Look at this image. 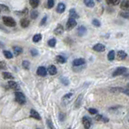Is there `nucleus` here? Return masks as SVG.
<instances>
[{"mask_svg":"<svg viewBox=\"0 0 129 129\" xmlns=\"http://www.w3.org/2000/svg\"><path fill=\"white\" fill-rule=\"evenodd\" d=\"M3 22L6 26H8V27H16V23L15 21L13 18L9 17V16H3Z\"/></svg>","mask_w":129,"mask_h":129,"instance_id":"f257e3e1","label":"nucleus"},{"mask_svg":"<svg viewBox=\"0 0 129 129\" xmlns=\"http://www.w3.org/2000/svg\"><path fill=\"white\" fill-rule=\"evenodd\" d=\"M16 96V101L20 104H24L26 102V98L25 95L21 92H16L15 93Z\"/></svg>","mask_w":129,"mask_h":129,"instance_id":"f03ea898","label":"nucleus"},{"mask_svg":"<svg viewBox=\"0 0 129 129\" xmlns=\"http://www.w3.org/2000/svg\"><path fill=\"white\" fill-rule=\"evenodd\" d=\"M76 25H77V22H76L75 19L70 18L66 23V30L67 31H70V30L76 27Z\"/></svg>","mask_w":129,"mask_h":129,"instance_id":"7ed1b4c3","label":"nucleus"},{"mask_svg":"<svg viewBox=\"0 0 129 129\" xmlns=\"http://www.w3.org/2000/svg\"><path fill=\"white\" fill-rule=\"evenodd\" d=\"M126 72H127V69L125 67H119L113 72L112 76H113V77H117V76L124 74Z\"/></svg>","mask_w":129,"mask_h":129,"instance_id":"20e7f679","label":"nucleus"},{"mask_svg":"<svg viewBox=\"0 0 129 129\" xmlns=\"http://www.w3.org/2000/svg\"><path fill=\"white\" fill-rule=\"evenodd\" d=\"M82 123L84 125L85 129H90V126H91V119L88 117H83L82 118Z\"/></svg>","mask_w":129,"mask_h":129,"instance_id":"39448f33","label":"nucleus"},{"mask_svg":"<svg viewBox=\"0 0 129 129\" xmlns=\"http://www.w3.org/2000/svg\"><path fill=\"white\" fill-rule=\"evenodd\" d=\"M37 75L40 76V77H45L47 75V70L46 68L44 66H40L36 70Z\"/></svg>","mask_w":129,"mask_h":129,"instance_id":"423d86ee","label":"nucleus"},{"mask_svg":"<svg viewBox=\"0 0 129 129\" xmlns=\"http://www.w3.org/2000/svg\"><path fill=\"white\" fill-rule=\"evenodd\" d=\"M93 49L96 52H104L105 51L106 47L102 44H97L94 45V46H93Z\"/></svg>","mask_w":129,"mask_h":129,"instance_id":"0eeeda50","label":"nucleus"},{"mask_svg":"<svg viewBox=\"0 0 129 129\" xmlns=\"http://www.w3.org/2000/svg\"><path fill=\"white\" fill-rule=\"evenodd\" d=\"M86 63V60L83 59V58H78V59H75L74 61H73V66H80Z\"/></svg>","mask_w":129,"mask_h":129,"instance_id":"6e6552de","label":"nucleus"},{"mask_svg":"<svg viewBox=\"0 0 129 129\" xmlns=\"http://www.w3.org/2000/svg\"><path fill=\"white\" fill-rule=\"evenodd\" d=\"M120 8L123 11H129V0H123L121 2Z\"/></svg>","mask_w":129,"mask_h":129,"instance_id":"1a4fd4ad","label":"nucleus"},{"mask_svg":"<svg viewBox=\"0 0 129 129\" xmlns=\"http://www.w3.org/2000/svg\"><path fill=\"white\" fill-rule=\"evenodd\" d=\"M127 56V53L124 51L120 50V51H118V52H117L116 57H117V59H118L119 60H123L124 59H126Z\"/></svg>","mask_w":129,"mask_h":129,"instance_id":"9d476101","label":"nucleus"},{"mask_svg":"<svg viewBox=\"0 0 129 129\" xmlns=\"http://www.w3.org/2000/svg\"><path fill=\"white\" fill-rule=\"evenodd\" d=\"M66 5H64V3H58L57 7H56V12L61 14L64 12V11H66Z\"/></svg>","mask_w":129,"mask_h":129,"instance_id":"9b49d317","label":"nucleus"},{"mask_svg":"<svg viewBox=\"0 0 129 129\" xmlns=\"http://www.w3.org/2000/svg\"><path fill=\"white\" fill-rule=\"evenodd\" d=\"M87 32V29L85 26H80L78 28V35L79 36H83L84 35H86V33Z\"/></svg>","mask_w":129,"mask_h":129,"instance_id":"f8f14e48","label":"nucleus"},{"mask_svg":"<svg viewBox=\"0 0 129 129\" xmlns=\"http://www.w3.org/2000/svg\"><path fill=\"white\" fill-rule=\"evenodd\" d=\"M82 98H83V95L82 94H79L78 98L76 99L75 101V105H74V107L76 109H78L79 107H81V105H82Z\"/></svg>","mask_w":129,"mask_h":129,"instance_id":"ddd939ff","label":"nucleus"},{"mask_svg":"<svg viewBox=\"0 0 129 129\" xmlns=\"http://www.w3.org/2000/svg\"><path fill=\"white\" fill-rule=\"evenodd\" d=\"M64 32V28H63V26L58 24L57 27H56L54 29V34L56 36H59V35H61V34Z\"/></svg>","mask_w":129,"mask_h":129,"instance_id":"4468645a","label":"nucleus"},{"mask_svg":"<svg viewBox=\"0 0 129 129\" xmlns=\"http://www.w3.org/2000/svg\"><path fill=\"white\" fill-rule=\"evenodd\" d=\"M20 26L22 28H28L29 24H30V21L28 20V19H26V18H24V19H21L20 20Z\"/></svg>","mask_w":129,"mask_h":129,"instance_id":"2eb2a0df","label":"nucleus"},{"mask_svg":"<svg viewBox=\"0 0 129 129\" xmlns=\"http://www.w3.org/2000/svg\"><path fill=\"white\" fill-rule=\"evenodd\" d=\"M7 86H8V87H9L10 89H12L14 90H16L19 89V85L17 84L16 82H14V81L8 82V83H7Z\"/></svg>","mask_w":129,"mask_h":129,"instance_id":"dca6fc26","label":"nucleus"},{"mask_svg":"<svg viewBox=\"0 0 129 129\" xmlns=\"http://www.w3.org/2000/svg\"><path fill=\"white\" fill-rule=\"evenodd\" d=\"M30 115H31L32 118L34 119H36L37 120H40L41 118H40V116L39 115V113H38L36 111H35L34 109H32L31 110V111H30Z\"/></svg>","mask_w":129,"mask_h":129,"instance_id":"f3484780","label":"nucleus"},{"mask_svg":"<svg viewBox=\"0 0 129 129\" xmlns=\"http://www.w3.org/2000/svg\"><path fill=\"white\" fill-rule=\"evenodd\" d=\"M48 72L50 75H55V74H56V73H57V70H56V67L55 66L52 64V66L48 67Z\"/></svg>","mask_w":129,"mask_h":129,"instance_id":"a211bd4d","label":"nucleus"},{"mask_svg":"<svg viewBox=\"0 0 129 129\" xmlns=\"http://www.w3.org/2000/svg\"><path fill=\"white\" fill-rule=\"evenodd\" d=\"M70 18H73V19H78L79 18L78 14L77 13V11H76L75 9L72 8L70 10Z\"/></svg>","mask_w":129,"mask_h":129,"instance_id":"6ab92c4d","label":"nucleus"},{"mask_svg":"<svg viewBox=\"0 0 129 129\" xmlns=\"http://www.w3.org/2000/svg\"><path fill=\"white\" fill-rule=\"evenodd\" d=\"M123 88L122 87H113V88L110 89V91L111 93H115V94H118V93H123Z\"/></svg>","mask_w":129,"mask_h":129,"instance_id":"aec40b11","label":"nucleus"},{"mask_svg":"<svg viewBox=\"0 0 129 129\" xmlns=\"http://www.w3.org/2000/svg\"><path fill=\"white\" fill-rule=\"evenodd\" d=\"M13 51H14V53H15V56H19L20 54H21L23 52V48L19 47V46H14L13 47Z\"/></svg>","mask_w":129,"mask_h":129,"instance_id":"412c9836","label":"nucleus"},{"mask_svg":"<svg viewBox=\"0 0 129 129\" xmlns=\"http://www.w3.org/2000/svg\"><path fill=\"white\" fill-rule=\"evenodd\" d=\"M56 60L57 61L58 63H60V64H64L66 62V58L64 57L63 56L61 55H57L56 56Z\"/></svg>","mask_w":129,"mask_h":129,"instance_id":"4be33fe9","label":"nucleus"},{"mask_svg":"<svg viewBox=\"0 0 129 129\" xmlns=\"http://www.w3.org/2000/svg\"><path fill=\"white\" fill-rule=\"evenodd\" d=\"M40 0H29V4L31 5L32 8H36L39 6Z\"/></svg>","mask_w":129,"mask_h":129,"instance_id":"5701e85b","label":"nucleus"},{"mask_svg":"<svg viewBox=\"0 0 129 129\" xmlns=\"http://www.w3.org/2000/svg\"><path fill=\"white\" fill-rule=\"evenodd\" d=\"M3 78H4V79H7V80L14 78L13 75L11 74V73H8V72H3Z\"/></svg>","mask_w":129,"mask_h":129,"instance_id":"b1692460","label":"nucleus"},{"mask_svg":"<svg viewBox=\"0 0 129 129\" xmlns=\"http://www.w3.org/2000/svg\"><path fill=\"white\" fill-rule=\"evenodd\" d=\"M56 40L55 39V38H52V39H50L48 41V44L49 47L53 48L56 46Z\"/></svg>","mask_w":129,"mask_h":129,"instance_id":"393cba45","label":"nucleus"},{"mask_svg":"<svg viewBox=\"0 0 129 129\" xmlns=\"http://www.w3.org/2000/svg\"><path fill=\"white\" fill-rule=\"evenodd\" d=\"M41 39H42V36H41V34H36V35L33 36L32 40H33V42L37 43V42H39Z\"/></svg>","mask_w":129,"mask_h":129,"instance_id":"a878e982","label":"nucleus"},{"mask_svg":"<svg viewBox=\"0 0 129 129\" xmlns=\"http://www.w3.org/2000/svg\"><path fill=\"white\" fill-rule=\"evenodd\" d=\"M106 2H107V3L109 5L115 6V5H118L120 3V0H106Z\"/></svg>","mask_w":129,"mask_h":129,"instance_id":"bb28decb","label":"nucleus"},{"mask_svg":"<svg viewBox=\"0 0 129 129\" xmlns=\"http://www.w3.org/2000/svg\"><path fill=\"white\" fill-rule=\"evenodd\" d=\"M84 3L86 7H94V3L93 0H84Z\"/></svg>","mask_w":129,"mask_h":129,"instance_id":"cd10ccee","label":"nucleus"},{"mask_svg":"<svg viewBox=\"0 0 129 129\" xmlns=\"http://www.w3.org/2000/svg\"><path fill=\"white\" fill-rule=\"evenodd\" d=\"M115 51H114V50H111V51H110V52H109V53H108V55H107V58H108V60H110V61H111V60H113L114 59H115Z\"/></svg>","mask_w":129,"mask_h":129,"instance_id":"c85d7f7f","label":"nucleus"},{"mask_svg":"<svg viewBox=\"0 0 129 129\" xmlns=\"http://www.w3.org/2000/svg\"><path fill=\"white\" fill-rule=\"evenodd\" d=\"M3 55L5 56V57L7 59H11V58H13V56H14L13 54L11 53L10 51H7V50L3 51Z\"/></svg>","mask_w":129,"mask_h":129,"instance_id":"c756f323","label":"nucleus"},{"mask_svg":"<svg viewBox=\"0 0 129 129\" xmlns=\"http://www.w3.org/2000/svg\"><path fill=\"white\" fill-rule=\"evenodd\" d=\"M0 10L3 11V12H9L10 11L9 7L4 4H0Z\"/></svg>","mask_w":129,"mask_h":129,"instance_id":"7c9ffc66","label":"nucleus"},{"mask_svg":"<svg viewBox=\"0 0 129 129\" xmlns=\"http://www.w3.org/2000/svg\"><path fill=\"white\" fill-rule=\"evenodd\" d=\"M22 66L25 70H29V68H30V62L28 61V60H24L23 63H22Z\"/></svg>","mask_w":129,"mask_h":129,"instance_id":"2f4dec72","label":"nucleus"},{"mask_svg":"<svg viewBox=\"0 0 129 129\" xmlns=\"http://www.w3.org/2000/svg\"><path fill=\"white\" fill-rule=\"evenodd\" d=\"M119 16L123 19L129 20V12H127V11H123V12H120Z\"/></svg>","mask_w":129,"mask_h":129,"instance_id":"473e14b6","label":"nucleus"},{"mask_svg":"<svg viewBox=\"0 0 129 129\" xmlns=\"http://www.w3.org/2000/svg\"><path fill=\"white\" fill-rule=\"evenodd\" d=\"M60 82H62V84H64V86H68L70 84V81H69V79H68L66 77H62V78H60Z\"/></svg>","mask_w":129,"mask_h":129,"instance_id":"72a5a7b5","label":"nucleus"},{"mask_svg":"<svg viewBox=\"0 0 129 129\" xmlns=\"http://www.w3.org/2000/svg\"><path fill=\"white\" fill-rule=\"evenodd\" d=\"M38 16H39V12H38L36 10L32 11V12H31V17H32V19H34V20H35V19H36L38 17Z\"/></svg>","mask_w":129,"mask_h":129,"instance_id":"f704fd0d","label":"nucleus"},{"mask_svg":"<svg viewBox=\"0 0 129 129\" xmlns=\"http://www.w3.org/2000/svg\"><path fill=\"white\" fill-rule=\"evenodd\" d=\"M54 3H55L54 0H48V3H47L48 8H49V9L52 8V7H54Z\"/></svg>","mask_w":129,"mask_h":129,"instance_id":"c9c22d12","label":"nucleus"},{"mask_svg":"<svg viewBox=\"0 0 129 129\" xmlns=\"http://www.w3.org/2000/svg\"><path fill=\"white\" fill-rule=\"evenodd\" d=\"M92 24H93L94 26H95V27H97V28L100 27V26H101V23H100V21H99V20H98L97 19H94V20H92Z\"/></svg>","mask_w":129,"mask_h":129,"instance_id":"e433bc0d","label":"nucleus"},{"mask_svg":"<svg viewBox=\"0 0 129 129\" xmlns=\"http://www.w3.org/2000/svg\"><path fill=\"white\" fill-rule=\"evenodd\" d=\"M30 52H31V55H32V56H36L39 55V52H38V50H37V49H36V48H32V49H31V51H30Z\"/></svg>","mask_w":129,"mask_h":129,"instance_id":"4c0bfd02","label":"nucleus"},{"mask_svg":"<svg viewBox=\"0 0 129 129\" xmlns=\"http://www.w3.org/2000/svg\"><path fill=\"white\" fill-rule=\"evenodd\" d=\"M47 124L49 129H55V127L53 126V124H52V121L50 119H47Z\"/></svg>","mask_w":129,"mask_h":129,"instance_id":"58836bf2","label":"nucleus"},{"mask_svg":"<svg viewBox=\"0 0 129 129\" xmlns=\"http://www.w3.org/2000/svg\"><path fill=\"white\" fill-rule=\"evenodd\" d=\"M47 20H48V17L45 16H44L43 17V19L42 20H41V21H40V26H43V25H44L45 24H46V22H47Z\"/></svg>","mask_w":129,"mask_h":129,"instance_id":"ea45409f","label":"nucleus"},{"mask_svg":"<svg viewBox=\"0 0 129 129\" xmlns=\"http://www.w3.org/2000/svg\"><path fill=\"white\" fill-rule=\"evenodd\" d=\"M6 62L5 61H0V70L6 69Z\"/></svg>","mask_w":129,"mask_h":129,"instance_id":"a19ab883","label":"nucleus"},{"mask_svg":"<svg viewBox=\"0 0 129 129\" xmlns=\"http://www.w3.org/2000/svg\"><path fill=\"white\" fill-rule=\"evenodd\" d=\"M89 112H90V114H91V115H95V114H97L98 113V111L96 109H94V108H90L89 110Z\"/></svg>","mask_w":129,"mask_h":129,"instance_id":"79ce46f5","label":"nucleus"},{"mask_svg":"<svg viewBox=\"0 0 129 129\" xmlns=\"http://www.w3.org/2000/svg\"><path fill=\"white\" fill-rule=\"evenodd\" d=\"M64 119H66V115H64V114L63 113H60L59 115V119L60 122H63V121L64 120Z\"/></svg>","mask_w":129,"mask_h":129,"instance_id":"37998d69","label":"nucleus"},{"mask_svg":"<svg viewBox=\"0 0 129 129\" xmlns=\"http://www.w3.org/2000/svg\"><path fill=\"white\" fill-rule=\"evenodd\" d=\"M72 95H73V94H72V93L67 94H66V95L63 97V99H68V98H70L72 97Z\"/></svg>","mask_w":129,"mask_h":129,"instance_id":"c03bdc74","label":"nucleus"},{"mask_svg":"<svg viewBox=\"0 0 129 129\" xmlns=\"http://www.w3.org/2000/svg\"><path fill=\"white\" fill-rule=\"evenodd\" d=\"M102 115H98L95 117V119H96L97 121H99V120H102Z\"/></svg>","mask_w":129,"mask_h":129,"instance_id":"a18cd8bd","label":"nucleus"},{"mask_svg":"<svg viewBox=\"0 0 129 129\" xmlns=\"http://www.w3.org/2000/svg\"><path fill=\"white\" fill-rule=\"evenodd\" d=\"M123 93L125 94H127V95L129 96V89H124V90H123Z\"/></svg>","mask_w":129,"mask_h":129,"instance_id":"49530a36","label":"nucleus"},{"mask_svg":"<svg viewBox=\"0 0 129 129\" xmlns=\"http://www.w3.org/2000/svg\"><path fill=\"white\" fill-rule=\"evenodd\" d=\"M102 121H103V122H104V123H107V122H108V121H109V119H108L107 118H105V117H104V116H102Z\"/></svg>","mask_w":129,"mask_h":129,"instance_id":"de8ad7c7","label":"nucleus"},{"mask_svg":"<svg viewBox=\"0 0 129 129\" xmlns=\"http://www.w3.org/2000/svg\"><path fill=\"white\" fill-rule=\"evenodd\" d=\"M97 2H101V0H96Z\"/></svg>","mask_w":129,"mask_h":129,"instance_id":"09e8293b","label":"nucleus"},{"mask_svg":"<svg viewBox=\"0 0 129 129\" xmlns=\"http://www.w3.org/2000/svg\"><path fill=\"white\" fill-rule=\"evenodd\" d=\"M127 87H128V89H129V83H128V85H127Z\"/></svg>","mask_w":129,"mask_h":129,"instance_id":"8fccbe9b","label":"nucleus"},{"mask_svg":"<svg viewBox=\"0 0 129 129\" xmlns=\"http://www.w3.org/2000/svg\"><path fill=\"white\" fill-rule=\"evenodd\" d=\"M67 129H72L71 127H69V128H67Z\"/></svg>","mask_w":129,"mask_h":129,"instance_id":"3c124183","label":"nucleus"},{"mask_svg":"<svg viewBox=\"0 0 129 129\" xmlns=\"http://www.w3.org/2000/svg\"><path fill=\"white\" fill-rule=\"evenodd\" d=\"M37 129H40V128H37Z\"/></svg>","mask_w":129,"mask_h":129,"instance_id":"603ef678","label":"nucleus"},{"mask_svg":"<svg viewBox=\"0 0 129 129\" xmlns=\"http://www.w3.org/2000/svg\"><path fill=\"white\" fill-rule=\"evenodd\" d=\"M0 11H1V10H0Z\"/></svg>","mask_w":129,"mask_h":129,"instance_id":"864d4df0","label":"nucleus"}]
</instances>
